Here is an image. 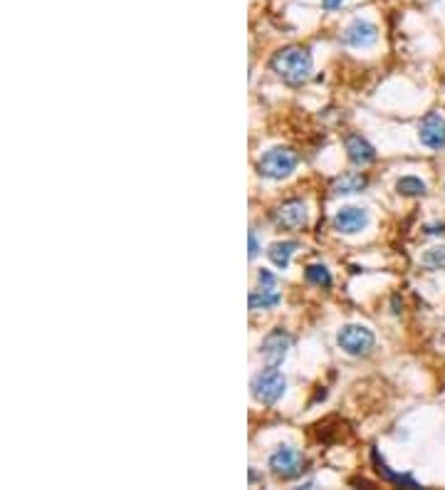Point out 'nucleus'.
<instances>
[{
    "label": "nucleus",
    "mask_w": 445,
    "mask_h": 490,
    "mask_svg": "<svg viewBox=\"0 0 445 490\" xmlns=\"http://www.w3.org/2000/svg\"><path fill=\"white\" fill-rule=\"evenodd\" d=\"M260 253V245H258V236H255V230H250V258Z\"/></svg>",
    "instance_id": "nucleus-18"
},
{
    "label": "nucleus",
    "mask_w": 445,
    "mask_h": 490,
    "mask_svg": "<svg viewBox=\"0 0 445 490\" xmlns=\"http://www.w3.org/2000/svg\"><path fill=\"white\" fill-rule=\"evenodd\" d=\"M253 397L258 399L260 403H265V406H272V403H277L282 399L284 389H287V379L282 377L277 366H270L265 372H260L258 377L253 379Z\"/></svg>",
    "instance_id": "nucleus-2"
},
{
    "label": "nucleus",
    "mask_w": 445,
    "mask_h": 490,
    "mask_svg": "<svg viewBox=\"0 0 445 490\" xmlns=\"http://www.w3.org/2000/svg\"><path fill=\"white\" fill-rule=\"evenodd\" d=\"M287 349H290V335L282 332V329H272L270 335L262 339L260 354H262V359H265L270 366H277V364H282Z\"/></svg>",
    "instance_id": "nucleus-6"
},
{
    "label": "nucleus",
    "mask_w": 445,
    "mask_h": 490,
    "mask_svg": "<svg viewBox=\"0 0 445 490\" xmlns=\"http://www.w3.org/2000/svg\"><path fill=\"white\" fill-rule=\"evenodd\" d=\"M366 216L364 208H356V205H349V208H341L336 216H334V228L339 230V233H346V236H352V233H358V230H364Z\"/></svg>",
    "instance_id": "nucleus-9"
},
{
    "label": "nucleus",
    "mask_w": 445,
    "mask_h": 490,
    "mask_svg": "<svg viewBox=\"0 0 445 490\" xmlns=\"http://www.w3.org/2000/svg\"><path fill=\"white\" fill-rule=\"evenodd\" d=\"M376 38H378L376 25L366 23V20H354L344 32V43L352 45V47H369V45L376 43Z\"/></svg>",
    "instance_id": "nucleus-10"
},
{
    "label": "nucleus",
    "mask_w": 445,
    "mask_h": 490,
    "mask_svg": "<svg viewBox=\"0 0 445 490\" xmlns=\"http://www.w3.org/2000/svg\"><path fill=\"white\" fill-rule=\"evenodd\" d=\"M366 186V179L361 174H344L341 179L334 181V191L336 193H356Z\"/></svg>",
    "instance_id": "nucleus-14"
},
{
    "label": "nucleus",
    "mask_w": 445,
    "mask_h": 490,
    "mask_svg": "<svg viewBox=\"0 0 445 490\" xmlns=\"http://www.w3.org/2000/svg\"><path fill=\"white\" fill-rule=\"evenodd\" d=\"M275 304H279V292L275 287H262V290L250 295V307L253 310H267V307H275Z\"/></svg>",
    "instance_id": "nucleus-13"
},
{
    "label": "nucleus",
    "mask_w": 445,
    "mask_h": 490,
    "mask_svg": "<svg viewBox=\"0 0 445 490\" xmlns=\"http://www.w3.org/2000/svg\"><path fill=\"white\" fill-rule=\"evenodd\" d=\"M341 3L344 0H321V5L327 8V10H336V8H341Z\"/></svg>",
    "instance_id": "nucleus-19"
},
{
    "label": "nucleus",
    "mask_w": 445,
    "mask_h": 490,
    "mask_svg": "<svg viewBox=\"0 0 445 490\" xmlns=\"http://www.w3.org/2000/svg\"><path fill=\"white\" fill-rule=\"evenodd\" d=\"M344 146H346L349 159H352L354 164H358V166H366V164H371L374 159H376L374 146H371L366 139L358 137V134H349V137L344 139Z\"/></svg>",
    "instance_id": "nucleus-11"
},
{
    "label": "nucleus",
    "mask_w": 445,
    "mask_h": 490,
    "mask_svg": "<svg viewBox=\"0 0 445 490\" xmlns=\"http://www.w3.org/2000/svg\"><path fill=\"white\" fill-rule=\"evenodd\" d=\"M423 263L433 270H440L445 267V248H431L426 255H423Z\"/></svg>",
    "instance_id": "nucleus-17"
},
{
    "label": "nucleus",
    "mask_w": 445,
    "mask_h": 490,
    "mask_svg": "<svg viewBox=\"0 0 445 490\" xmlns=\"http://www.w3.org/2000/svg\"><path fill=\"white\" fill-rule=\"evenodd\" d=\"M299 248L295 241H282V243H272L270 250H267V255H270L272 265H277L279 270H284V267L290 265V258L295 255V250Z\"/></svg>",
    "instance_id": "nucleus-12"
},
{
    "label": "nucleus",
    "mask_w": 445,
    "mask_h": 490,
    "mask_svg": "<svg viewBox=\"0 0 445 490\" xmlns=\"http://www.w3.org/2000/svg\"><path fill=\"white\" fill-rule=\"evenodd\" d=\"M270 67L287 85H302L312 75V55L302 47H284L275 52Z\"/></svg>",
    "instance_id": "nucleus-1"
},
{
    "label": "nucleus",
    "mask_w": 445,
    "mask_h": 490,
    "mask_svg": "<svg viewBox=\"0 0 445 490\" xmlns=\"http://www.w3.org/2000/svg\"><path fill=\"white\" fill-rule=\"evenodd\" d=\"M420 144L428 146V149H443L445 146V119L440 114H428L423 122H420Z\"/></svg>",
    "instance_id": "nucleus-7"
},
{
    "label": "nucleus",
    "mask_w": 445,
    "mask_h": 490,
    "mask_svg": "<svg viewBox=\"0 0 445 490\" xmlns=\"http://www.w3.org/2000/svg\"><path fill=\"white\" fill-rule=\"evenodd\" d=\"M336 342H339V347L344 349L346 354H352V357H364L374 349L376 344V337L371 332L369 327H361V324H346V327L339 329V335H336Z\"/></svg>",
    "instance_id": "nucleus-4"
},
{
    "label": "nucleus",
    "mask_w": 445,
    "mask_h": 490,
    "mask_svg": "<svg viewBox=\"0 0 445 490\" xmlns=\"http://www.w3.org/2000/svg\"><path fill=\"white\" fill-rule=\"evenodd\" d=\"M302 465H304V458L302 453L297 451V448L292 446H279L277 451L270 456V471L272 476L277 478H295L302 473Z\"/></svg>",
    "instance_id": "nucleus-5"
},
{
    "label": "nucleus",
    "mask_w": 445,
    "mask_h": 490,
    "mask_svg": "<svg viewBox=\"0 0 445 490\" xmlns=\"http://www.w3.org/2000/svg\"><path fill=\"white\" fill-rule=\"evenodd\" d=\"M396 191L403 193V196H423L426 193V183L420 179H415V176H403L396 183Z\"/></svg>",
    "instance_id": "nucleus-16"
},
{
    "label": "nucleus",
    "mask_w": 445,
    "mask_h": 490,
    "mask_svg": "<svg viewBox=\"0 0 445 490\" xmlns=\"http://www.w3.org/2000/svg\"><path fill=\"white\" fill-rule=\"evenodd\" d=\"M304 221H307V208H304L302 201H287L275 211V223L287 230L302 228Z\"/></svg>",
    "instance_id": "nucleus-8"
},
{
    "label": "nucleus",
    "mask_w": 445,
    "mask_h": 490,
    "mask_svg": "<svg viewBox=\"0 0 445 490\" xmlns=\"http://www.w3.org/2000/svg\"><path fill=\"white\" fill-rule=\"evenodd\" d=\"M297 166V154L284 146H275V149L265 151L262 159L258 162V171L267 179H287Z\"/></svg>",
    "instance_id": "nucleus-3"
},
{
    "label": "nucleus",
    "mask_w": 445,
    "mask_h": 490,
    "mask_svg": "<svg viewBox=\"0 0 445 490\" xmlns=\"http://www.w3.org/2000/svg\"><path fill=\"white\" fill-rule=\"evenodd\" d=\"M304 278L317 287H332V273L324 265H309L304 270Z\"/></svg>",
    "instance_id": "nucleus-15"
}]
</instances>
